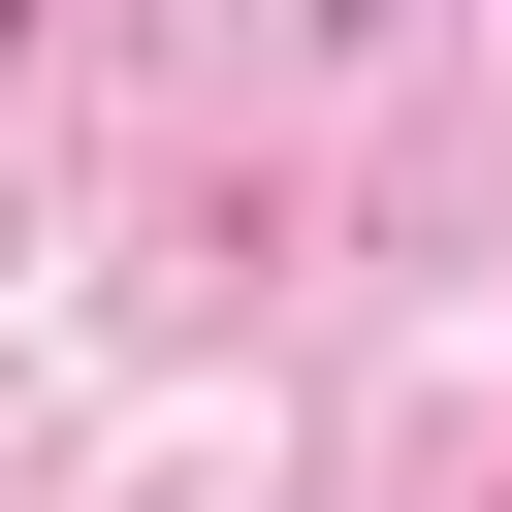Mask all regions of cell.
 I'll use <instances>...</instances> for the list:
<instances>
[{
  "instance_id": "1",
  "label": "cell",
  "mask_w": 512,
  "mask_h": 512,
  "mask_svg": "<svg viewBox=\"0 0 512 512\" xmlns=\"http://www.w3.org/2000/svg\"><path fill=\"white\" fill-rule=\"evenodd\" d=\"M0 32H32V0H0Z\"/></svg>"
}]
</instances>
